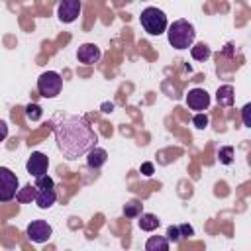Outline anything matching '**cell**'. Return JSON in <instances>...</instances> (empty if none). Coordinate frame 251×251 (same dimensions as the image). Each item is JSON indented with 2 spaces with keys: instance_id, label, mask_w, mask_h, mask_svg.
Here are the masks:
<instances>
[{
  "instance_id": "1",
  "label": "cell",
  "mask_w": 251,
  "mask_h": 251,
  "mask_svg": "<svg viewBox=\"0 0 251 251\" xmlns=\"http://www.w3.org/2000/svg\"><path fill=\"white\" fill-rule=\"evenodd\" d=\"M55 139L59 151L75 161L84 157L98 141L96 131L82 116H65L55 124Z\"/></svg>"
},
{
  "instance_id": "2",
  "label": "cell",
  "mask_w": 251,
  "mask_h": 251,
  "mask_svg": "<svg viewBox=\"0 0 251 251\" xmlns=\"http://www.w3.org/2000/svg\"><path fill=\"white\" fill-rule=\"evenodd\" d=\"M167 39L175 49H188L196 39V29L188 20H175L167 25Z\"/></svg>"
},
{
  "instance_id": "3",
  "label": "cell",
  "mask_w": 251,
  "mask_h": 251,
  "mask_svg": "<svg viewBox=\"0 0 251 251\" xmlns=\"http://www.w3.org/2000/svg\"><path fill=\"white\" fill-rule=\"evenodd\" d=\"M139 22H141V27L149 33V35H161L167 31V16L163 10L155 8V6H149L141 12L139 16Z\"/></svg>"
},
{
  "instance_id": "4",
  "label": "cell",
  "mask_w": 251,
  "mask_h": 251,
  "mask_svg": "<svg viewBox=\"0 0 251 251\" xmlns=\"http://www.w3.org/2000/svg\"><path fill=\"white\" fill-rule=\"evenodd\" d=\"M63 88V78L55 71H45L37 78V90L43 98H55Z\"/></svg>"
},
{
  "instance_id": "5",
  "label": "cell",
  "mask_w": 251,
  "mask_h": 251,
  "mask_svg": "<svg viewBox=\"0 0 251 251\" xmlns=\"http://www.w3.org/2000/svg\"><path fill=\"white\" fill-rule=\"evenodd\" d=\"M20 188V180L14 171L8 167H0V202H10L16 198V192Z\"/></svg>"
},
{
  "instance_id": "6",
  "label": "cell",
  "mask_w": 251,
  "mask_h": 251,
  "mask_svg": "<svg viewBox=\"0 0 251 251\" xmlns=\"http://www.w3.org/2000/svg\"><path fill=\"white\" fill-rule=\"evenodd\" d=\"M27 237L33 241V243H45L51 239L53 235V227L45 222V220H33L27 224V229H25Z\"/></svg>"
},
{
  "instance_id": "7",
  "label": "cell",
  "mask_w": 251,
  "mask_h": 251,
  "mask_svg": "<svg viewBox=\"0 0 251 251\" xmlns=\"http://www.w3.org/2000/svg\"><path fill=\"white\" fill-rule=\"evenodd\" d=\"M80 0H61L57 6V16L63 24H73L80 14Z\"/></svg>"
},
{
  "instance_id": "8",
  "label": "cell",
  "mask_w": 251,
  "mask_h": 251,
  "mask_svg": "<svg viewBox=\"0 0 251 251\" xmlns=\"http://www.w3.org/2000/svg\"><path fill=\"white\" fill-rule=\"evenodd\" d=\"M47 167H49V157L41 151H33L25 163V171L31 175V176H41L47 173Z\"/></svg>"
},
{
  "instance_id": "9",
  "label": "cell",
  "mask_w": 251,
  "mask_h": 251,
  "mask_svg": "<svg viewBox=\"0 0 251 251\" xmlns=\"http://www.w3.org/2000/svg\"><path fill=\"white\" fill-rule=\"evenodd\" d=\"M186 106L190 110H196V112L208 110V106H210V94L204 88H192L186 94Z\"/></svg>"
},
{
  "instance_id": "10",
  "label": "cell",
  "mask_w": 251,
  "mask_h": 251,
  "mask_svg": "<svg viewBox=\"0 0 251 251\" xmlns=\"http://www.w3.org/2000/svg\"><path fill=\"white\" fill-rule=\"evenodd\" d=\"M76 59L82 65H94V63H98V59H100L98 45H94V43H82L78 47V51H76Z\"/></svg>"
},
{
  "instance_id": "11",
  "label": "cell",
  "mask_w": 251,
  "mask_h": 251,
  "mask_svg": "<svg viewBox=\"0 0 251 251\" xmlns=\"http://www.w3.org/2000/svg\"><path fill=\"white\" fill-rule=\"evenodd\" d=\"M41 210H47L51 208L55 202H57V192H55V186L53 188H37L35 192V200H33Z\"/></svg>"
},
{
  "instance_id": "12",
  "label": "cell",
  "mask_w": 251,
  "mask_h": 251,
  "mask_svg": "<svg viewBox=\"0 0 251 251\" xmlns=\"http://www.w3.org/2000/svg\"><path fill=\"white\" fill-rule=\"evenodd\" d=\"M108 161V153H106V149H102V147H92L88 153H86V165L90 167V169H100L104 163Z\"/></svg>"
},
{
  "instance_id": "13",
  "label": "cell",
  "mask_w": 251,
  "mask_h": 251,
  "mask_svg": "<svg viewBox=\"0 0 251 251\" xmlns=\"http://www.w3.org/2000/svg\"><path fill=\"white\" fill-rule=\"evenodd\" d=\"M216 100L220 106H231L233 100H235V94H233V86L231 84H224L218 88L216 92Z\"/></svg>"
},
{
  "instance_id": "14",
  "label": "cell",
  "mask_w": 251,
  "mask_h": 251,
  "mask_svg": "<svg viewBox=\"0 0 251 251\" xmlns=\"http://www.w3.org/2000/svg\"><path fill=\"white\" fill-rule=\"evenodd\" d=\"M137 218H139L137 224H139V227H141L143 231H153V229H157L159 224H161L159 218H157L155 214H149V212H141Z\"/></svg>"
},
{
  "instance_id": "15",
  "label": "cell",
  "mask_w": 251,
  "mask_h": 251,
  "mask_svg": "<svg viewBox=\"0 0 251 251\" xmlns=\"http://www.w3.org/2000/svg\"><path fill=\"white\" fill-rule=\"evenodd\" d=\"M190 55H192L194 61H206V59L212 55V49H210V45H206L204 41H202V43H192V45H190Z\"/></svg>"
},
{
  "instance_id": "16",
  "label": "cell",
  "mask_w": 251,
  "mask_h": 251,
  "mask_svg": "<svg viewBox=\"0 0 251 251\" xmlns=\"http://www.w3.org/2000/svg\"><path fill=\"white\" fill-rule=\"evenodd\" d=\"M35 192H37L35 184H33V186H31V184H25V186L18 188V192H16V200H18L20 204H29L31 200H35Z\"/></svg>"
},
{
  "instance_id": "17",
  "label": "cell",
  "mask_w": 251,
  "mask_h": 251,
  "mask_svg": "<svg viewBox=\"0 0 251 251\" xmlns=\"http://www.w3.org/2000/svg\"><path fill=\"white\" fill-rule=\"evenodd\" d=\"M145 249L147 251H167L169 249V239L161 237V235H151L145 241Z\"/></svg>"
},
{
  "instance_id": "18",
  "label": "cell",
  "mask_w": 251,
  "mask_h": 251,
  "mask_svg": "<svg viewBox=\"0 0 251 251\" xmlns=\"http://www.w3.org/2000/svg\"><path fill=\"white\" fill-rule=\"evenodd\" d=\"M141 212H143V204H141V202H137V200H131V202H127V204L124 206V216H126V218H129V220L137 218Z\"/></svg>"
},
{
  "instance_id": "19",
  "label": "cell",
  "mask_w": 251,
  "mask_h": 251,
  "mask_svg": "<svg viewBox=\"0 0 251 251\" xmlns=\"http://www.w3.org/2000/svg\"><path fill=\"white\" fill-rule=\"evenodd\" d=\"M218 161H220L222 165H231V163H233V147H231V145L220 147V151H218Z\"/></svg>"
},
{
  "instance_id": "20",
  "label": "cell",
  "mask_w": 251,
  "mask_h": 251,
  "mask_svg": "<svg viewBox=\"0 0 251 251\" xmlns=\"http://www.w3.org/2000/svg\"><path fill=\"white\" fill-rule=\"evenodd\" d=\"M41 116H43V110H41L39 104H27V106H25V118H27L29 122H39Z\"/></svg>"
},
{
  "instance_id": "21",
  "label": "cell",
  "mask_w": 251,
  "mask_h": 251,
  "mask_svg": "<svg viewBox=\"0 0 251 251\" xmlns=\"http://www.w3.org/2000/svg\"><path fill=\"white\" fill-rule=\"evenodd\" d=\"M53 186H55V182L47 173L41 176H35V188H53Z\"/></svg>"
},
{
  "instance_id": "22",
  "label": "cell",
  "mask_w": 251,
  "mask_h": 251,
  "mask_svg": "<svg viewBox=\"0 0 251 251\" xmlns=\"http://www.w3.org/2000/svg\"><path fill=\"white\" fill-rule=\"evenodd\" d=\"M192 124H194V127L204 129V127H208V116L204 112H196L194 118H192Z\"/></svg>"
},
{
  "instance_id": "23",
  "label": "cell",
  "mask_w": 251,
  "mask_h": 251,
  "mask_svg": "<svg viewBox=\"0 0 251 251\" xmlns=\"http://www.w3.org/2000/svg\"><path fill=\"white\" fill-rule=\"evenodd\" d=\"M167 239H169V243H171V241H173V243L180 241V231H178V226H169V227H167Z\"/></svg>"
},
{
  "instance_id": "24",
  "label": "cell",
  "mask_w": 251,
  "mask_h": 251,
  "mask_svg": "<svg viewBox=\"0 0 251 251\" xmlns=\"http://www.w3.org/2000/svg\"><path fill=\"white\" fill-rule=\"evenodd\" d=\"M178 231H180V239H182V237L188 239V237L194 235V229H192V226H188V224H180V226H178Z\"/></svg>"
},
{
  "instance_id": "25",
  "label": "cell",
  "mask_w": 251,
  "mask_h": 251,
  "mask_svg": "<svg viewBox=\"0 0 251 251\" xmlns=\"http://www.w3.org/2000/svg\"><path fill=\"white\" fill-rule=\"evenodd\" d=\"M141 173L145 175V176H151L153 175V163H141Z\"/></svg>"
},
{
  "instance_id": "26",
  "label": "cell",
  "mask_w": 251,
  "mask_h": 251,
  "mask_svg": "<svg viewBox=\"0 0 251 251\" xmlns=\"http://www.w3.org/2000/svg\"><path fill=\"white\" fill-rule=\"evenodd\" d=\"M8 137V124L4 120H0V141H4Z\"/></svg>"
},
{
  "instance_id": "27",
  "label": "cell",
  "mask_w": 251,
  "mask_h": 251,
  "mask_svg": "<svg viewBox=\"0 0 251 251\" xmlns=\"http://www.w3.org/2000/svg\"><path fill=\"white\" fill-rule=\"evenodd\" d=\"M243 124L245 126H251V122H249V104L243 106Z\"/></svg>"
},
{
  "instance_id": "28",
  "label": "cell",
  "mask_w": 251,
  "mask_h": 251,
  "mask_svg": "<svg viewBox=\"0 0 251 251\" xmlns=\"http://www.w3.org/2000/svg\"><path fill=\"white\" fill-rule=\"evenodd\" d=\"M114 110V104L112 102H104L102 104V112H112Z\"/></svg>"
}]
</instances>
